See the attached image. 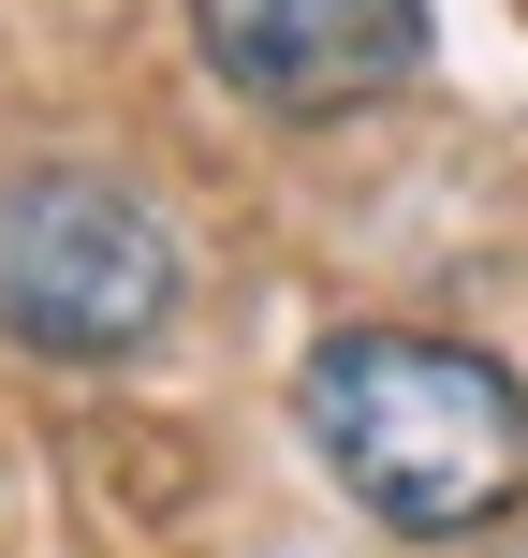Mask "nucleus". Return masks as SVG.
<instances>
[{
  "mask_svg": "<svg viewBox=\"0 0 528 558\" xmlns=\"http://www.w3.org/2000/svg\"><path fill=\"white\" fill-rule=\"evenodd\" d=\"M176 294H192V251L133 177H88V162L0 177V338L15 353L118 367L176 324Z\"/></svg>",
  "mask_w": 528,
  "mask_h": 558,
  "instance_id": "nucleus-2",
  "label": "nucleus"
},
{
  "mask_svg": "<svg viewBox=\"0 0 528 558\" xmlns=\"http://www.w3.org/2000/svg\"><path fill=\"white\" fill-rule=\"evenodd\" d=\"M192 59L250 118H367L426 74V0H192Z\"/></svg>",
  "mask_w": 528,
  "mask_h": 558,
  "instance_id": "nucleus-3",
  "label": "nucleus"
},
{
  "mask_svg": "<svg viewBox=\"0 0 528 558\" xmlns=\"http://www.w3.org/2000/svg\"><path fill=\"white\" fill-rule=\"evenodd\" d=\"M294 426L337 471V500H367L412 544H470L528 500V383L470 338L426 324H337L294 367Z\"/></svg>",
  "mask_w": 528,
  "mask_h": 558,
  "instance_id": "nucleus-1",
  "label": "nucleus"
}]
</instances>
